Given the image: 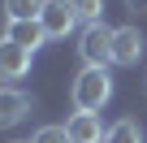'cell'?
I'll return each instance as SVG.
<instances>
[{
    "instance_id": "obj_7",
    "label": "cell",
    "mask_w": 147,
    "mask_h": 143,
    "mask_svg": "<svg viewBox=\"0 0 147 143\" xmlns=\"http://www.w3.org/2000/svg\"><path fill=\"white\" fill-rule=\"evenodd\" d=\"M0 39H9V43H18V48H26V52H35V48H43V43H48V35H43L39 18H26V22H5V35H0Z\"/></svg>"
},
{
    "instance_id": "obj_10",
    "label": "cell",
    "mask_w": 147,
    "mask_h": 143,
    "mask_svg": "<svg viewBox=\"0 0 147 143\" xmlns=\"http://www.w3.org/2000/svg\"><path fill=\"white\" fill-rule=\"evenodd\" d=\"M43 0H5V18L9 22H26V18H39Z\"/></svg>"
},
{
    "instance_id": "obj_1",
    "label": "cell",
    "mask_w": 147,
    "mask_h": 143,
    "mask_svg": "<svg viewBox=\"0 0 147 143\" xmlns=\"http://www.w3.org/2000/svg\"><path fill=\"white\" fill-rule=\"evenodd\" d=\"M113 100V74L100 65H82V74L74 78V108L78 113H100Z\"/></svg>"
},
{
    "instance_id": "obj_4",
    "label": "cell",
    "mask_w": 147,
    "mask_h": 143,
    "mask_svg": "<svg viewBox=\"0 0 147 143\" xmlns=\"http://www.w3.org/2000/svg\"><path fill=\"white\" fill-rule=\"evenodd\" d=\"M143 48H147V39H143L138 26H117L113 30V65H138Z\"/></svg>"
},
{
    "instance_id": "obj_3",
    "label": "cell",
    "mask_w": 147,
    "mask_h": 143,
    "mask_svg": "<svg viewBox=\"0 0 147 143\" xmlns=\"http://www.w3.org/2000/svg\"><path fill=\"white\" fill-rule=\"evenodd\" d=\"M39 26L48 39H65L74 35V26H78V9H74V0H43L39 9Z\"/></svg>"
},
{
    "instance_id": "obj_2",
    "label": "cell",
    "mask_w": 147,
    "mask_h": 143,
    "mask_svg": "<svg viewBox=\"0 0 147 143\" xmlns=\"http://www.w3.org/2000/svg\"><path fill=\"white\" fill-rule=\"evenodd\" d=\"M78 56H82V65L108 69V65H113V26H104V22L82 26V35H78Z\"/></svg>"
},
{
    "instance_id": "obj_14",
    "label": "cell",
    "mask_w": 147,
    "mask_h": 143,
    "mask_svg": "<svg viewBox=\"0 0 147 143\" xmlns=\"http://www.w3.org/2000/svg\"><path fill=\"white\" fill-rule=\"evenodd\" d=\"M13 143H30V139H13Z\"/></svg>"
},
{
    "instance_id": "obj_8",
    "label": "cell",
    "mask_w": 147,
    "mask_h": 143,
    "mask_svg": "<svg viewBox=\"0 0 147 143\" xmlns=\"http://www.w3.org/2000/svg\"><path fill=\"white\" fill-rule=\"evenodd\" d=\"M26 113H30V96H26V91H18V87H0V130L18 126Z\"/></svg>"
},
{
    "instance_id": "obj_6",
    "label": "cell",
    "mask_w": 147,
    "mask_h": 143,
    "mask_svg": "<svg viewBox=\"0 0 147 143\" xmlns=\"http://www.w3.org/2000/svg\"><path fill=\"white\" fill-rule=\"evenodd\" d=\"M65 134H69V143H104V126H100V113H78L74 108V117L65 121Z\"/></svg>"
},
{
    "instance_id": "obj_11",
    "label": "cell",
    "mask_w": 147,
    "mask_h": 143,
    "mask_svg": "<svg viewBox=\"0 0 147 143\" xmlns=\"http://www.w3.org/2000/svg\"><path fill=\"white\" fill-rule=\"evenodd\" d=\"M74 9H78V22H82V26L104 22V0H74Z\"/></svg>"
},
{
    "instance_id": "obj_9",
    "label": "cell",
    "mask_w": 147,
    "mask_h": 143,
    "mask_svg": "<svg viewBox=\"0 0 147 143\" xmlns=\"http://www.w3.org/2000/svg\"><path fill=\"white\" fill-rule=\"evenodd\" d=\"M104 143H143V126H138L134 117H121V121H113V126H108Z\"/></svg>"
},
{
    "instance_id": "obj_12",
    "label": "cell",
    "mask_w": 147,
    "mask_h": 143,
    "mask_svg": "<svg viewBox=\"0 0 147 143\" xmlns=\"http://www.w3.org/2000/svg\"><path fill=\"white\" fill-rule=\"evenodd\" d=\"M30 143H69V134H65V126H43V130H35Z\"/></svg>"
},
{
    "instance_id": "obj_13",
    "label": "cell",
    "mask_w": 147,
    "mask_h": 143,
    "mask_svg": "<svg viewBox=\"0 0 147 143\" xmlns=\"http://www.w3.org/2000/svg\"><path fill=\"white\" fill-rule=\"evenodd\" d=\"M125 5H130V9H147V0H125Z\"/></svg>"
},
{
    "instance_id": "obj_5",
    "label": "cell",
    "mask_w": 147,
    "mask_h": 143,
    "mask_svg": "<svg viewBox=\"0 0 147 143\" xmlns=\"http://www.w3.org/2000/svg\"><path fill=\"white\" fill-rule=\"evenodd\" d=\"M30 61H35V52H26V48H18L9 39H0V78H5V83L26 78L30 74Z\"/></svg>"
}]
</instances>
